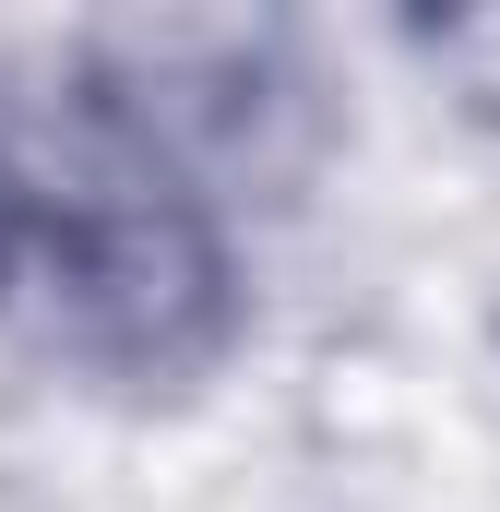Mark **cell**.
Returning a JSON list of instances; mask_svg holds the SVG:
<instances>
[{
    "label": "cell",
    "instance_id": "1",
    "mask_svg": "<svg viewBox=\"0 0 500 512\" xmlns=\"http://www.w3.org/2000/svg\"><path fill=\"white\" fill-rule=\"evenodd\" d=\"M227 203L84 60L0 72V346L96 393L203 382L250 322Z\"/></svg>",
    "mask_w": 500,
    "mask_h": 512
}]
</instances>
